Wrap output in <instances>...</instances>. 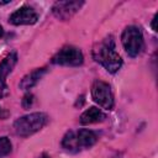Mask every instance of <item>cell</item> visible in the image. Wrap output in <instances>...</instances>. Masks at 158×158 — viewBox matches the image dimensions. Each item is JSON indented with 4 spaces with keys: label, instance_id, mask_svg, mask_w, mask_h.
I'll list each match as a JSON object with an SVG mask.
<instances>
[{
    "label": "cell",
    "instance_id": "2e32d148",
    "mask_svg": "<svg viewBox=\"0 0 158 158\" xmlns=\"http://www.w3.org/2000/svg\"><path fill=\"white\" fill-rule=\"evenodd\" d=\"M38 158H51V157H49V156H48L47 153H42V154H41V156L38 157Z\"/></svg>",
    "mask_w": 158,
    "mask_h": 158
},
{
    "label": "cell",
    "instance_id": "7a4b0ae2",
    "mask_svg": "<svg viewBox=\"0 0 158 158\" xmlns=\"http://www.w3.org/2000/svg\"><path fill=\"white\" fill-rule=\"evenodd\" d=\"M47 115L43 112H32L17 118L14 123L15 132L21 137H28L40 131L47 123Z\"/></svg>",
    "mask_w": 158,
    "mask_h": 158
},
{
    "label": "cell",
    "instance_id": "5b68a950",
    "mask_svg": "<svg viewBox=\"0 0 158 158\" xmlns=\"http://www.w3.org/2000/svg\"><path fill=\"white\" fill-rule=\"evenodd\" d=\"M91 96L96 104L106 110H111L114 107V95L111 88L107 83L102 80L94 81L91 86Z\"/></svg>",
    "mask_w": 158,
    "mask_h": 158
},
{
    "label": "cell",
    "instance_id": "277c9868",
    "mask_svg": "<svg viewBox=\"0 0 158 158\" xmlns=\"http://www.w3.org/2000/svg\"><path fill=\"white\" fill-rule=\"evenodd\" d=\"M83 60H84V57H83L81 51L73 46L63 47L52 58V63L59 64V65H69V67L80 65Z\"/></svg>",
    "mask_w": 158,
    "mask_h": 158
},
{
    "label": "cell",
    "instance_id": "5bb4252c",
    "mask_svg": "<svg viewBox=\"0 0 158 158\" xmlns=\"http://www.w3.org/2000/svg\"><path fill=\"white\" fill-rule=\"evenodd\" d=\"M33 104V95L32 94H26L22 99V106L23 109H30V106Z\"/></svg>",
    "mask_w": 158,
    "mask_h": 158
},
{
    "label": "cell",
    "instance_id": "ba28073f",
    "mask_svg": "<svg viewBox=\"0 0 158 158\" xmlns=\"http://www.w3.org/2000/svg\"><path fill=\"white\" fill-rule=\"evenodd\" d=\"M106 118V115L98 107H89L88 110H85L81 116H80V123L83 125H90V123H96V122H101Z\"/></svg>",
    "mask_w": 158,
    "mask_h": 158
},
{
    "label": "cell",
    "instance_id": "8992f818",
    "mask_svg": "<svg viewBox=\"0 0 158 158\" xmlns=\"http://www.w3.org/2000/svg\"><path fill=\"white\" fill-rule=\"evenodd\" d=\"M38 20V14L31 6H22L10 15L9 21L12 25H33Z\"/></svg>",
    "mask_w": 158,
    "mask_h": 158
},
{
    "label": "cell",
    "instance_id": "7c38bea8",
    "mask_svg": "<svg viewBox=\"0 0 158 158\" xmlns=\"http://www.w3.org/2000/svg\"><path fill=\"white\" fill-rule=\"evenodd\" d=\"M62 146L65 151H69V152H73V153H77L80 151L79 146H78V142H77V137H75V132L73 131H69L64 135L63 139H62Z\"/></svg>",
    "mask_w": 158,
    "mask_h": 158
},
{
    "label": "cell",
    "instance_id": "4fadbf2b",
    "mask_svg": "<svg viewBox=\"0 0 158 158\" xmlns=\"http://www.w3.org/2000/svg\"><path fill=\"white\" fill-rule=\"evenodd\" d=\"M11 152V142L7 137H0V157H5Z\"/></svg>",
    "mask_w": 158,
    "mask_h": 158
},
{
    "label": "cell",
    "instance_id": "9a60e30c",
    "mask_svg": "<svg viewBox=\"0 0 158 158\" xmlns=\"http://www.w3.org/2000/svg\"><path fill=\"white\" fill-rule=\"evenodd\" d=\"M9 95V86L6 85V81H0V99Z\"/></svg>",
    "mask_w": 158,
    "mask_h": 158
},
{
    "label": "cell",
    "instance_id": "6da1fadb",
    "mask_svg": "<svg viewBox=\"0 0 158 158\" xmlns=\"http://www.w3.org/2000/svg\"><path fill=\"white\" fill-rule=\"evenodd\" d=\"M94 58L110 73H116L122 65V59L115 51V43L111 36L100 42L94 49Z\"/></svg>",
    "mask_w": 158,
    "mask_h": 158
},
{
    "label": "cell",
    "instance_id": "d6986e66",
    "mask_svg": "<svg viewBox=\"0 0 158 158\" xmlns=\"http://www.w3.org/2000/svg\"><path fill=\"white\" fill-rule=\"evenodd\" d=\"M2 33H4V30H2V27H1V25H0V37L2 36Z\"/></svg>",
    "mask_w": 158,
    "mask_h": 158
},
{
    "label": "cell",
    "instance_id": "30bf717a",
    "mask_svg": "<svg viewBox=\"0 0 158 158\" xmlns=\"http://www.w3.org/2000/svg\"><path fill=\"white\" fill-rule=\"evenodd\" d=\"M46 72H47L46 68L35 69L33 72H31L30 74H27V75H25V77L22 78V80H21V83H20V88L23 89V90L31 89L32 86H35V85L40 81V79L43 77V74H44Z\"/></svg>",
    "mask_w": 158,
    "mask_h": 158
},
{
    "label": "cell",
    "instance_id": "8fae6325",
    "mask_svg": "<svg viewBox=\"0 0 158 158\" xmlns=\"http://www.w3.org/2000/svg\"><path fill=\"white\" fill-rule=\"evenodd\" d=\"M17 62V54L15 52L7 54L2 62L0 63V81H5L6 77L11 73V70L14 69L15 64Z\"/></svg>",
    "mask_w": 158,
    "mask_h": 158
},
{
    "label": "cell",
    "instance_id": "3957f363",
    "mask_svg": "<svg viewBox=\"0 0 158 158\" xmlns=\"http://www.w3.org/2000/svg\"><path fill=\"white\" fill-rule=\"evenodd\" d=\"M121 41H122V44H123L126 53L130 57H137L142 52L143 46H144L142 32L136 26L126 27L122 32Z\"/></svg>",
    "mask_w": 158,
    "mask_h": 158
},
{
    "label": "cell",
    "instance_id": "e0dca14e",
    "mask_svg": "<svg viewBox=\"0 0 158 158\" xmlns=\"http://www.w3.org/2000/svg\"><path fill=\"white\" fill-rule=\"evenodd\" d=\"M152 28L156 31V17L153 19V21H152Z\"/></svg>",
    "mask_w": 158,
    "mask_h": 158
},
{
    "label": "cell",
    "instance_id": "ac0fdd59",
    "mask_svg": "<svg viewBox=\"0 0 158 158\" xmlns=\"http://www.w3.org/2000/svg\"><path fill=\"white\" fill-rule=\"evenodd\" d=\"M10 1L9 0H6V1H0V5H6V4H9Z\"/></svg>",
    "mask_w": 158,
    "mask_h": 158
},
{
    "label": "cell",
    "instance_id": "52a82bcc",
    "mask_svg": "<svg viewBox=\"0 0 158 158\" xmlns=\"http://www.w3.org/2000/svg\"><path fill=\"white\" fill-rule=\"evenodd\" d=\"M83 1H58L53 5V15L59 20L70 19L83 5Z\"/></svg>",
    "mask_w": 158,
    "mask_h": 158
},
{
    "label": "cell",
    "instance_id": "9c48e42d",
    "mask_svg": "<svg viewBox=\"0 0 158 158\" xmlns=\"http://www.w3.org/2000/svg\"><path fill=\"white\" fill-rule=\"evenodd\" d=\"M75 137H77V142H78V146L81 149L84 148H89L91 147L93 144H95L98 137L93 132V131H89V130H79L78 132H75Z\"/></svg>",
    "mask_w": 158,
    "mask_h": 158
}]
</instances>
